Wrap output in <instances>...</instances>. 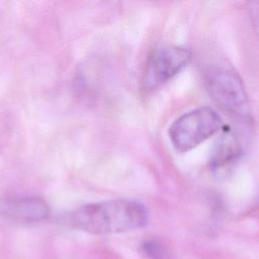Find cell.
<instances>
[{
	"mask_svg": "<svg viewBox=\"0 0 259 259\" xmlns=\"http://www.w3.org/2000/svg\"><path fill=\"white\" fill-rule=\"evenodd\" d=\"M0 211L13 222L31 224L46 220L50 213V208L42 198L29 196L4 200L1 203Z\"/></svg>",
	"mask_w": 259,
	"mask_h": 259,
	"instance_id": "obj_5",
	"label": "cell"
},
{
	"mask_svg": "<svg viewBox=\"0 0 259 259\" xmlns=\"http://www.w3.org/2000/svg\"><path fill=\"white\" fill-rule=\"evenodd\" d=\"M191 53L179 46L157 49L150 57L144 75V87L153 90L178 74L190 61Z\"/></svg>",
	"mask_w": 259,
	"mask_h": 259,
	"instance_id": "obj_4",
	"label": "cell"
},
{
	"mask_svg": "<svg viewBox=\"0 0 259 259\" xmlns=\"http://www.w3.org/2000/svg\"><path fill=\"white\" fill-rule=\"evenodd\" d=\"M241 144L232 130L225 131L221 136L210 160L214 171H223L230 168L241 156Z\"/></svg>",
	"mask_w": 259,
	"mask_h": 259,
	"instance_id": "obj_6",
	"label": "cell"
},
{
	"mask_svg": "<svg viewBox=\"0 0 259 259\" xmlns=\"http://www.w3.org/2000/svg\"><path fill=\"white\" fill-rule=\"evenodd\" d=\"M147 207L132 199H110L82 205L70 212L66 224L76 230L95 235L119 234L145 227Z\"/></svg>",
	"mask_w": 259,
	"mask_h": 259,
	"instance_id": "obj_1",
	"label": "cell"
},
{
	"mask_svg": "<svg viewBox=\"0 0 259 259\" xmlns=\"http://www.w3.org/2000/svg\"><path fill=\"white\" fill-rule=\"evenodd\" d=\"M222 126L223 122L217 111L204 106L179 116L170 125L168 136L174 149L184 153L215 135Z\"/></svg>",
	"mask_w": 259,
	"mask_h": 259,
	"instance_id": "obj_2",
	"label": "cell"
},
{
	"mask_svg": "<svg viewBox=\"0 0 259 259\" xmlns=\"http://www.w3.org/2000/svg\"><path fill=\"white\" fill-rule=\"evenodd\" d=\"M207 90L213 101L225 111L241 118L249 117L248 96L240 77L231 70L217 69L208 74Z\"/></svg>",
	"mask_w": 259,
	"mask_h": 259,
	"instance_id": "obj_3",
	"label": "cell"
},
{
	"mask_svg": "<svg viewBox=\"0 0 259 259\" xmlns=\"http://www.w3.org/2000/svg\"><path fill=\"white\" fill-rule=\"evenodd\" d=\"M141 252L150 259H168L167 249L157 240H146L141 245Z\"/></svg>",
	"mask_w": 259,
	"mask_h": 259,
	"instance_id": "obj_7",
	"label": "cell"
}]
</instances>
